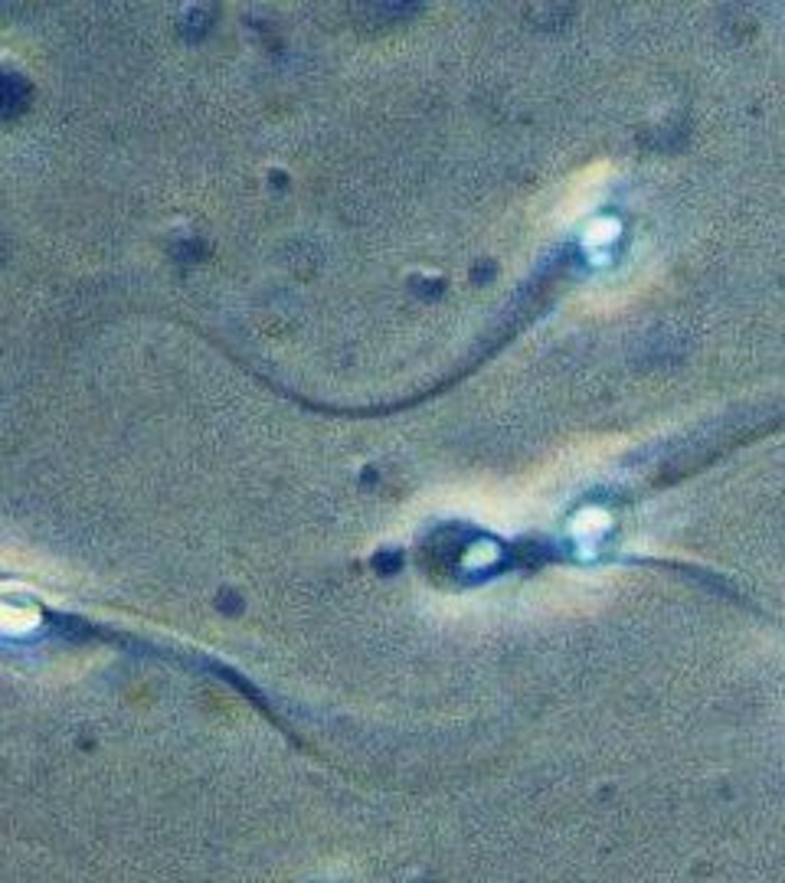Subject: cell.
Instances as JSON below:
<instances>
[{
  "mask_svg": "<svg viewBox=\"0 0 785 883\" xmlns=\"http://www.w3.org/2000/svg\"><path fill=\"white\" fill-rule=\"evenodd\" d=\"M606 170H609L606 164H596L586 174L573 177V187H570V194L560 203V220H576V217H583L596 203V197L606 187Z\"/></svg>",
  "mask_w": 785,
  "mask_h": 883,
  "instance_id": "obj_1",
  "label": "cell"
}]
</instances>
